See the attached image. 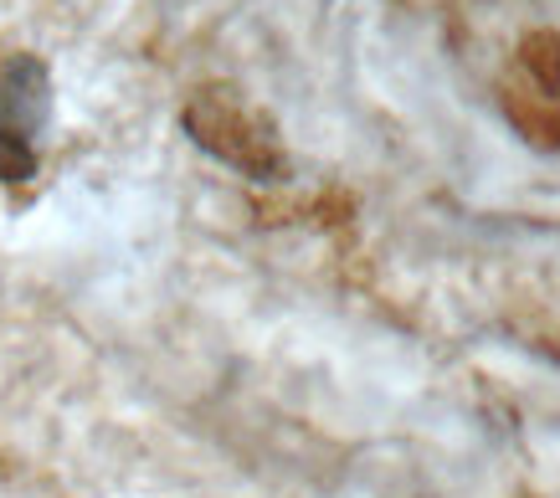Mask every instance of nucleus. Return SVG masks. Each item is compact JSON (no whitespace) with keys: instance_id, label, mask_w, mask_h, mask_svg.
Returning a JSON list of instances; mask_svg holds the SVG:
<instances>
[{"instance_id":"f257e3e1","label":"nucleus","mask_w":560,"mask_h":498,"mask_svg":"<svg viewBox=\"0 0 560 498\" xmlns=\"http://www.w3.org/2000/svg\"><path fill=\"white\" fill-rule=\"evenodd\" d=\"M180 123L206 155L242 170L247 180H283L289 175V155H283V139H278L272 119L247 104L237 87H201L180 108Z\"/></svg>"},{"instance_id":"f03ea898","label":"nucleus","mask_w":560,"mask_h":498,"mask_svg":"<svg viewBox=\"0 0 560 498\" xmlns=\"http://www.w3.org/2000/svg\"><path fill=\"white\" fill-rule=\"evenodd\" d=\"M51 119V72L42 57L16 52L0 68V134L36 139Z\"/></svg>"},{"instance_id":"7ed1b4c3","label":"nucleus","mask_w":560,"mask_h":498,"mask_svg":"<svg viewBox=\"0 0 560 498\" xmlns=\"http://www.w3.org/2000/svg\"><path fill=\"white\" fill-rule=\"evenodd\" d=\"M36 175V150L32 139L0 134V180H32Z\"/></svg>"}]
</instances>
